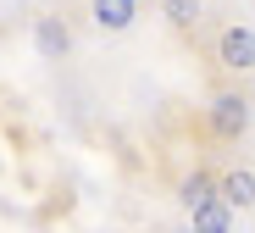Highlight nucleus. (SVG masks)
<instances>
[{
    "label": "nucleus",
    "mask_w": 255,
    "mask_h": 233,
    "mask_svg": "<svg viewBox=\"0 0 255 233\" xmlns=\"http://www.w3.org/2000/svg\"><path fill=\"white\" fill-rule=\"evenodd\" d=\"M155 11H161V22L172 33H194L200 17H205V0H155Z\"/></svg>",
    "instance_id": "8"
},
{
    "label": "nucleus",
    "mask_w": 255,
    "mask_h": 233,
    "mask_svg": "<svg viewBox=\"0 0 255 233\" xmlns=\"http://www.w3.org/2000/svg\"><path fill=\"white\" fill-rule=\"evenodd\" d=\"M250 117H255V106H250L244 89H217V95L205 100V128H211V139H222V145H239L250 133Z\"/></svg>",
    "instance_id": "1"
},
{
    "label": "nucleus",
    "mask_w": 255,
    "mask_h": 233,
    "mask_svg": "<svg viewBox=\"0 0 255 233\" xmlns=\"http://www.w3.org/2000/svg\"><path fill=\"white\" fill-rule=\"evenodd\" d=\"M189 228H194V233H233V228H239V211H233L222 195H211L205 206L189 211Z\"/></svg>",
    "instance_id": "7"
},
{
    "label": "nucleus",
    "mask_w": 255,
    "mask_h": 233,
    "mask_svg": "<svg viewBox=\"0 0 255 233\" xmlns=\"http://www.w3.org/2000/svg\"><path fill=\"white\" fill-rule=\"evenodd\" d=\"M211 56L228 78H250L255 72V28L250 22H222L217 39H211Z\"/></svg>",
    "instance_id": "2"
},
{
    "label": "nucleus",
    "mask_w": 255,
    "mask_h": 233,
    "mask_svg": "<svg viewBox=\"0 0 255 233\" xmlns=\"http://www.w3.org/2000/svg\"><path fill=\"white\" fill-rule=\"evenodd\" d=\"M28 39H33V56L39 61H67L72 56V22L61 11H39L33 28H28Z\"/></svg>",
    "instance_id": "3"
},
{
    "label": "nucleus",
    "mask_w": 255,
    "mask_h": 233,
    "mask_svg": "<svg viewBox=\"0 0 255 233\" xmlns=\"http://www.w3.org/2000/svg\"><path fill=\"white\" fill-rule=\"evenodd\" d=\"M144 17V6H139V0H89V28L95 33H128V28H133Z\"/></svg>",
    "instance_id": "4"
},
{
    "label": "nucleus",
    "mask_w": 255,
    "mask_h": 233,
    "mask_svg": "<svg viewBox=\"0 0 255 233\" xmlns=\"http://www.w3.org/2000/svg\"><path fill=\"white\" fill-rule=\"evenodd\" d=\"M172 233H194V228H172Z\"/></svg>",
    "instance_id": "9"
},
{
    "label": "nucleus",
    "mask_w": 255,
    "mask_h": 233,
    "mask_svg": "<svg viewBox=\"0 0 255 233\" xmlns=\"http://www.w3.org/2000/svg\"><path fill=\"white\" fill-rule=\"evenodd\" d=\"M217 183H222V172H211V167H189V172L178 178V189H172V195H178L183 211H194V206H205L211 195H217Z\"/></svg>",
    "instance_id": "6"
},
{
    "label": "nucleus",
    "mask_w": 255,
    "mask_h": 233,
    "mask_svg": "<svg viewBox=\"0 0 255 233\" xmlns=\"http://www.w3.org/2000/svg\"><path fill=\"white\" fill-rule=\"evenodd\" d=\"M217 195L244 217V211H255V167H222V183H217Z\"/></svg>",
    "instance_id": "5"
}]
</instances>
